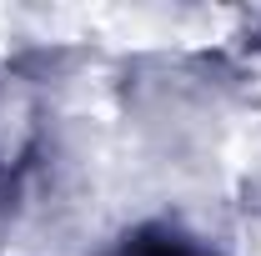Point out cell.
<instances>
[{"label":"cell","instance_id":"obj_1","mask_svg":"<svg viewBox=\"0 0 261 256\" xmlns=\"http://www.w3.org/2000/svg\"><path fill=\"white\" fill-rule=\"evenodd\" d=\"M121 256H211V251H201L196 241L176 236V231H141L121 246Z\"/></svg>","mask_w":261,"mask_h":256}]
</instances>
